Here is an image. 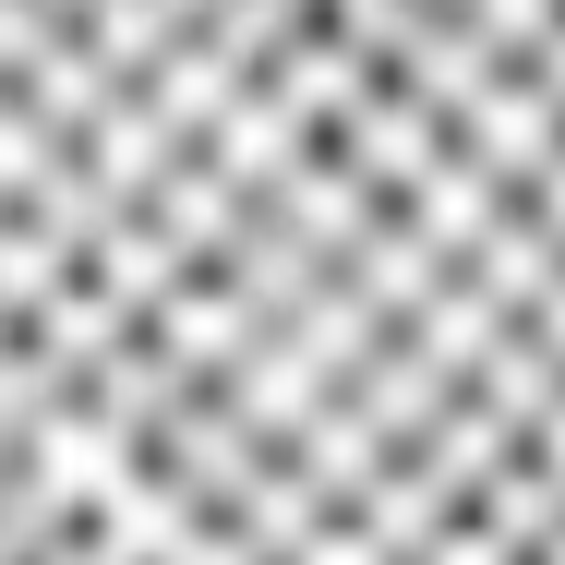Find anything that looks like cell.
<instances>
[{
	"instance_id": "6da1fadb",
	"label": "cell",
	"mask_w": 565,
	"mask_h": 565,
	"mask_svg": "<svg viewBox=\"0 0 565 565\" xmlns=\"http://www.w3.org/2000/svg\"><path fill=\"white\" fill-rule=\"evenodd\" d=\"M457 157H469V169H493V181L530 205V193H542V169L565 157V109L542 97V85H530V73H505L481 109L457 120Z\"/></svg>"
},
{
	"instance_id": "7a4b0ae2",
	"label": "cell",
	"mask_w": 565,
	"mask_h": 565,
	"mask_svg": "<svg viewBox=\"0 0 565 565\" xmlns=\"http://www.w3.org/2000/svg\"><path fill=\"white\" fill-rule=\"evenodd\" d=\"M457 397H469V385H457V373H446V361H434L422 338H409V326H397V338L373 349V361H361V385H349V409H361V422H373V434H385L397 457L422 446V434L446 422Z\"/></svg>"
},
{
	"instance_id": "3957f363",
	"label": "cell",
	"mask_w": 565,
	"mask_h": 565,
	"mask_svg": "<svg viewBox=\"0 0 565 565\" xmlns=\"http://www.w3.org/2000/svg\"><path fill=\"white\" fill-rule=\"evenodd\" d=\"M530 338H542V349H554V361H565V277H554V289H542V301H530Z\"/></svg>"
}]
</instances>
